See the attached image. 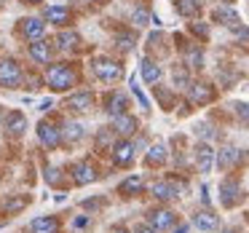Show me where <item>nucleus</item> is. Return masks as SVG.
I'll list each match as a JSON object with an SVG mask.
<instances>
[{
    "mask_svg": "<svg viewBox=\"0 0 249 233\" xmlns=\"http://www.w3.org/2000/svg\"><path fill=\"white\" fill-rule=\"evenodd\" d=\"M212 19H214L217 24L233 27V24H238V11L233 6H217L214 11H212Z\"/></svg>",
    "mask_w": 249,
    "mask_h": 233,
    "instance_id": "obj_23",
    "label": "nucleus"
},
{
    "mask_svg": "<svg viewBox=\"0 0 249 233\" xmlns=\"http://www.w3.org/2000/svg\"><path fill=\"white\" fill-rule=\"evenodd\" d=\"M113 233H131V231H129V228H115Z\"/></svg>",
    "mask_w": 249,
    "mask_h": 233,
    "instance_id": "obj_41",
    "label": "nucleus"
},
{
    "mask_svg": "<svg viewBox=\"0 0 249 233\" xmlns=\"http://www.w3.org/2000/svg\"><path fill=\"white\" fill-rule=\"evenodd\" d=\"M174 233H188V225H179V228H174Z\"/></svg>",
    "mask_w": 249,
    "mask_h": 233,
    "instance_id": "obj_40",
    "label": "nucleus"
},
{
    "mask_svg": "<svg viewBox=\"0 0 249 233\" xmlns=\"http://www.w3.org/2000/svg\"><path fill=\"white\" fill-rule=\"evenodd\" d=\"M19 33H22L30 43H33V40H40L46 35V22L40 17H27V19L19 22Z\"/></svg>",
    "mask_w": 249,
    "mask_h": 233,
    "instance_id": "obj_11",
    "label": "nucleus"
},
{
    "mask_svg": "<svg viewBox=\"0 0 249 233\" xmlns=\"http://www.w3.org/2000/svg\"><path fill=\"white\" fill-rule=\"evenodd\" d=\"M174 83H177L179 89H188L190 86V81H188V75H185V72H174Z\"/></svg>",
    "mask_w": 249,
    "mask_h": 233,
    "instance_id": "obj_36",
    "label": "nucleus"
},
{
    "mask_svg": "<svg viewBox=\"0 0 249 233\" xmlns=\"http://www.w3.org/2000/svg\"><path fill=\"white\" fill-rule=\"evenodd\" d=\"M214 147L206 145V142H201L198 147H196V169H198L201 174H209L212 166H214Z\"/></svg>",
    "mask_w": 249,
    "mask_h": 233,
    "instance_id": "obj_16",
    "label": "nucleus"
},
{
    "mask_svg": "<svg viewBox=\"0 0 249 233\" xmlns=\"http://www.w3.org/2000/svg\"><path fill=\"white\" fill-rule=\"evenodd\" d=\"M91 70H94V75H97L102 83H118L121 78H124V65H121L118 59H110V56H99V59H94Z\"/></svg>",
    "mask_w": 249,
    "mask_h": 233,
    "instance_id": "obj_2",
    "label": "nucleus"
},
{
    "mask_svg": "<svg viewBox=\"0 0 249 233\" xmlns=\"http://www.w3.org/2000/svg\"><path fill=\"white\" fill-rule=\"evenodd\" d=\"M147 19H150V14H147V8H134V14H131V22L137 24V27H145Z\"/></svg>",
    "mask_w": 249,
    "mask_h": 233,
    "instance_id": "obj_31",
    "label": "nucleus"
},
{
    "mask_svg": "<svg viewBox=\"0 0 249 233\" xmlns=\"http://www.w3.org/2000/svg\"><path fill=\"white\" fill-rule=\"evenodd\" d=\"M105 113L107 115H121V113H129V97H126L124 91H113L107 94V99H105Z\"/></svg>",
    "mask_w": 249,
    "mask_h": 233,
    "instance_id": "obj_18",
    "label": "nucleus"
},
{
    "mask_svg": "<svg viewBox=\"0 0 249 233\" xmlns=\"http://www.w3.org/2000/svg\"><path fill=\"white\" fill-rule=\"evenodd\" d=\"M56 49L59 51H78L81 49V35L75 30H59V35H56Z\"/></svg>",
    "mask_w": 249,
    "mask_h": 233,
    "instance_id": "obj_20",
    "label": "nucleus"
},
{
    "mask_svg": "<svg viewBox=\"0 0 249 233\" xmlns=\"http://www.w3.org/2000/svg\"><path fill=\"white\" fill-rule=\"evenodd\" d=\"M201 0H174V11L179 14V17H185V19H196V17H201Z\"/></svg>",
    "mask_w": 249,
    "mask_h": 233,
    "instance_id": "obj_24",
    "label": "nucleus"
},
{
    "mask_svg": "<svg viewBox=\"0 0 249 233\" xmlns=\"http://www.w3.org/2000/svg\"><path fill=\"white\" fill-rule=\"evenodd\" d=\"M27 204H30V198H19V196L17 198H8L6 201V212H19V209H24Z\"/></svg>",
    "mask_w": 249,
    "mask_h": 233,
    "instance_id": "obj_32",
    "label": "nucleus"
},
{
    "mask_svg": "<svg viewBox=\"0 0 249 233\" xmlns=\"http://www.w3.org/2000/svg\"><path fill=\"white\" fill-rule=\"evenodd\" d=\"M24 129H27V115H24L22 110H11V113L6 115V131L11 137H22Z\"/></svg>",
    "mask_w": 249,
    "mask_h": 233,
    "instance_id": "obj_19",
    "label": "nucleus"
},
{
    "mask_svg": "<svg viewBox=\"0 0 249 233\" xmlns=\"http://www.w3.org/2000/svg\"><path fill=\"white\" fill-rule=\"evenodd\" d=\"M46 86L54 89V91H70L72 86H78V72L67 62L46 65Z\"/></svg>",
    "mask_w": 249,
    "mask_h": 233,
    "instance_id": "obj_1",
    "label": "nucleus"
},
{
    "mask_svg": "<svg viewBox=\"0 0 249 233\" xmlns=\"http://www.w3.org/2000/svg\"><path fill=\"white\" fill-rule=\"evenodd\" d=\"M134 158H137V145L131 140H118L113 145V163L115 166L126 169V166L134 163Z\"/></svg>",
    "mask_w": 249,
    "mask_h": 233,
    "instance_id": "obj_6",
    "label": "nucleus"
},
{
    "mask_svg": "<svg viewBox=\"0 0 249 233\" xmlns=\"http://www.w3.org/2000/svg\"><path fill=\"white\" fill-rule=\"evenodd\" d=\"M43 22L46 24H56V27H67L72 22V11L67 6H49L43 14Z\"/></svg>",
    "mask_w": 249,
    "mask_h": 233,
    "instance_id": "obj_15",
    "label": "nucleus"
},
{
    "mask_svg": "<svg viewBox=\"0 0 249 233\" xmlns=\"http://www.w3.org/2000/svg\"><path fill=\"white\" fill-rule=\"evenodd\" d=\"M231 33L236 35L238 40H244V43H249V27H244V24H233Z\"/></svg>",
    "mask_w": 249,
    "mask_h": 233,
    "instance_id": "obj_33",
    "label": "nucleus"
},
{
    "mask_svg": "<svg viewBox=\"0 0 249 233\" xmlns=\"http://www.w3.org/2000/svg\"><path fill=\"white\" fill-rule=\"evenodd\" d=\"M238 158H241V156H238L236 147H222V150L214 156V163L222 169V172H228L231 166H236V163H238Z\"/></svg>",
    "mask_w": 249,
    "mask_h": 233,
    "instance_id": "obj_26",
    "label": "nucleus"
},
{
    "mask_svg": "<svg viewBox=\"0 0 249 233\" xmlns=\"http://www.w3.org/2000/svg\"><path fill=\"white\" fill-rule=\"evenodd\" d=\"M30 233H59V220L51 215H43V217H35L30 222Z\"/></svg>",
    "mask_w": 249,
    "mask_h": 233,
    "instance_id": "obj_21",
    "label": "nucleus"
},
{
    "mask_svg": "<svg viewBox=\"0 0 249 233\" xmlns=\"http://www.w3.org/2000/svg\"><path fill=\"white\" fill-rule=\"evenodd\" d=\"M238 198H241V185H238V179H222V185H220V201H222V206H236L238 204Z\"/></svg>",
    "mask_w": 249,
    "mask_h": 233,
    "instance_id": "obj_13",
    "label": "nucleus"
},
{
    "mask_svg": "<svg viewBox=\"0 0 249 233\" xmlns=\"http://www.w3.org/2000/svg\"><path fill=\"white\" fill-rule=\"evenodd\" d=\"M40 110H43V113H49V110H51V99H43V102H40Z\"/></svg>",
    "mask_w": 249,
    "mask_h": 233,
    "instance_id": "obj_39",
    "label": "nucleus"
},
{
    "mask_svg": "<svg viewBox=\"0 0 249 233\" xmlns=\"http://www.w3.org/2000/svg\"><path fill=\"white\" fill-rule=\"evenodd\" d=\"M70 177H72L75 185H91V182L99 179V172H97V166H94L89 158H83V161H75L70 166Z\"/></svg>",
    "mask_w": 249,
    "mask_h": 233,
    "instance_id": "obj_5",
    "label": "nucleus"
},
{
    "mask_svg": "<svg viewBox=\"0 0 249 233\" xmlns=\"http://www.w3.org/2000/svg\"><path fill=\"white\" fill-rule=\"evenodd\" d=\"M140 75H142V81L147 83V86H156L158 81H161V67H158V62H153V59H142V65H140Z\"/></svg>",
    "mask_w": 249,
    "mask_h": 233,
    "instance_id": "obj_22",
    "label": "nucleus"
},
{
    "mask_svg": "<svg viewBox=\"0 0 249 233\" xmlns=\"http://www.w3.org/2000/svg\"><path fill=\"white\" fill-rule=\"evenodd\" d=\"M24 3H30V6H38V3H43V0H24Z\"/></svg>",
    "mask_w": 249,
    "mask_h": 233,
    "instance_id": "obj_42",
    "label": "nucleus"
},
{
    "mask_svg": "<svg viewBox=\"0 0 249 233\" xmlns=\"http://www.w3.org/2000/svg\"><path fill=\"white\" fill-rule=\"evenodd\" d=\"M190 33L198 35L201 40H206V35H209V27H206V24H190Z\"/></svg>",
    "mask_w": 249,
    "mask_h": 233,
    "instance_id": "obj_34",
    "label": "nucleus"
},
{
    "mask_svg": "<svg viewBox=\"0 0 249 233\" xmlns=\"http://www.w3.org/2000/svg\"><path fill=\"white\" fill-rule=\"evenodd\" d=\"M214 97H217L214 86H212V83H206V81H193L188 86V99L193 105H209Z\"/></svg>",
    "mask_w": 249,
    "mask_h": 233,
    "instance_id": "obj_7",
    "label": "nucleus"
},
{
    "mask_svg": "<svg viewBox=\"0 0 249 233\" xmlns=\"http://www.w3.org/2000/svg\"><path fill=\"white\" fill-rule=\"evenodd\" d=\"M67 110H72V113H89V110L94 108V91H75L72 97H67L65 102Z\"/></svg>",
    "mask_w": 249,
    "mask_h": 233,
    "instance_id": "obj_12",
    "label": "nucleus"
},
{
    "mask_svg": "<svg viewBox=\"0 0 249 233\" xmlns=\"http://www.w3.org/2000/svg\"><path fill=\"white\" fill-rule=\"evenodd\" d=\"M236 115L241 121H249V102H238L236 105Z\"/></svg>",
    "mask_w": 249,
    "mask_h": 233,
    "instance_id": "obj_35",
    "label": "nucleus"
},
{
    "mask_svg": "<svg viewBox=\"0 0 249 233\" xmlns=\"http://www.w3.org/2000/svg\"><path fill=\"white\" fill-rule=\"evenodd\" d=\"M137 129H140V121L131 113H121L113 118V134L121 137V140H129L131 134H137Z\"/></svg>",
    "mask_w": 249,
    "mask_h": 233,
    "instance_id": "obj_9",
    "label": "nucleus"
},
{
    "mask_svg": "<svg viewBox=\"0 0 249 233\" xmlns=\"http://www.w3.org/2000/svg\"><path fill=\"white\" fill-rule=\"evenodd\" d=\"M24 81V70L17 59H0V86L3 89H19Z\"/></svg>",
    "mask_w": 249,
    "mask_h": 233,
    "instance_id": "obj_3",
    "label": "nucleus"
},
{
    "mask_svg": "<svg viewBox=\"0 0 249 233\" xmlns=\"http://www.w3.org/2000/svg\"><path fill=\"white\" fill-rule=\"evenodd\" d=\"M89 215H83V217H75V228H89Z\"/></svg>",
    "mask_w": 249,
    "mask_h": 233,
    "instance_id": "obj_37",
    "label": "nucleus"
},
{
    "mask_svg": "<svg viewBox=\"0 0 249 233\" xmlns=\"http://www.w3.org/2000/svg\"><path fill=\"white\" fill-rule=\"evenodd\" d=\"M86 137V129H83L81 124H75V121H70V124L62 129V140H67V142H78V140H83Z\"/></svg>",
    "mask_w": 249,
    "mask_h": 233,
    "instance_id": "obj_28",
    "label": "nucleus"
},
{
    "mask_svg": "<svg viewBox=\"0 0 249 233\" xmlns=\"http://www.w3.org/2000/svg\"><path fill=\"white\" fill-rule=\"evenodd\" d=\"M147 222H150V228H156L158 233H161V231H172L174 222H177V215H174L172 209H166V206H161V209L147 212Z\"/></svg>",
    "mask_w": 249,
    "mask_h": 233,
    "instance_id": "obj_8",
    "label": "nucleus"
},
{
    "mask_svg": "<svg viewBox=\"0 0 249 233\" xmlns=\"http://www.w3.org/2000/svg\"><path fill=\"white\" fill-rule=\"evenodd\" d=\"M115 43H118L121 51H131L134 43H137V33L134 30H121V33L115 35Z\"/></svg>",
    "mask_w": 249,
    "mask_h": 233,
    "instance_id": "obj_29",
    "label": "nucleus"
},
{
    "mask_svg": "<svg viewBox=\"0 0 249 233\" xmlns=\"http://www.w3.org/2000/svg\"><path fill=\"white\" fill-rule=\"evenodd\" d=\"M35 131H38V142L46 150H56L62 145V129L56 124H51V121H40Z\"/></svg>",
    "mask_w": 249,
    "mask_h": 233,
    "instance_id": "obj_4",
    "label": "nucleus"
},
{
    "mask_svg": "<svg viewBox=\"0 0 249 233\" xmlns=\"http://www.w3.org/2000/svg\"><path fill=\"white\" fill-rule=\"evenodd\" d=\"M193 225L198 228V231H204V233H214L217 228H220V217H217L212 209H198L193 215Z\"/></svg>",
    "mask_w": 249,
    "mask_h": 233,
    "instance_id": "obj_17",
    "label": "nucleus"
},
{
    "mask_svg": "<svg viewBox=\"0 0 249 233\" xmlns=\"http://www.w3.org/2000/svg\"><path fill=\"white\" fill-rule=\"evenodd\" d=\"M150 193H153V198L166 201V204L179 198V190H177V185H174L172 179H158V182H153L150 185Z\"/></svg>",
    "mask_w": 249,
    "mask_h": 233,
    "instance_id": "obj_14",
    "label": "nucleus"
},
{
    "mask_svg": "<svg viewBox=\"0 0 249 233\" xmlns=\"http://www.w3.org/2000/svg\"><path fill=\"white\" fill-rule=\"evenodd\" d=\"M166 145L163 142H156V145H150V150L145 153V166H163L166 163Z\"/></svg>",
    "mask_w": 249,
    "mask_h": 233,
    "instance_id": "obj_25",
    "label": "nucleus"
},
{
    "mask_svg": "<svg viewBox=\"0 0 249 233\" xmlns=\"http://www.w3.org/2000/svg\"><path fill=\"white\" fill-rule=\"evenodd\" d=\"M27 54L30 59L35 62V65H51V56H54V46L49 43V40H33V43L27 46Z\"/></svg>",
    "mask_w": 249,
    "mask_h": 233,
    "instance_id": "obj_10",
    "label": "nucleus"
},
{
    "mask_svg": "<svg viewBox=\"0 0 249 233\" xmlns=\"http://www.w3.org/2000/svg\"><path fill=\"white\" fill-rule=\"evenodd\" d=\"M142 188H145L142 174H131V177H126L124 182L118 185V193L121 196H137V193H142Z\"/></svg>",
    "mask_w": 249,
    "mask_h": 233,
    "instance_id": "obj_27",
    "label": "nucleus"
},
{
    "mask_svg": "<svg viewBox=\"0 0 249 233\" xmlns=\"http://www.w3.org/2000/svg\"><path fill=\"white\" fill-rule=\"evenodd\" d=\"M134 233H158V231H156V228H150V225H140Z\"/></svg>",
    "mask_w": 249,
    "mask_h": 233,
    "instance_id": "obj_38",
    "label": "nucleus"
},
{
    "mask_svg": "<svg viewBox=\"0 0 249 233\" xmlns=\"http://www.w3.org/2000/svg\"><path fill=\"white\" fill-rule=\"evenodd\" d=\"M185 65L193 67V70H201V67H204V51H201L198 46L188 49V54H185Z\"/></svg>",
    "mask_w": 249,
    "mask_h": 233,
    "instance_id": "obj_30",
    "label": "nucleus"
},
{
    "mask_svg": "<svg viewBox=\"0 0 249 233\" xmlns=\"http://www.w3.org/2000/svg\"><path fill=\"white\" fill-rule=\"evenodd\" d=\"M91 3H102V0H91Z\"/></svg>",
    "mask_w": 249,
    "mask_h": 233,
    "instance_id": "obj_43",
    "label": "nucleus"
}]
</instances>
